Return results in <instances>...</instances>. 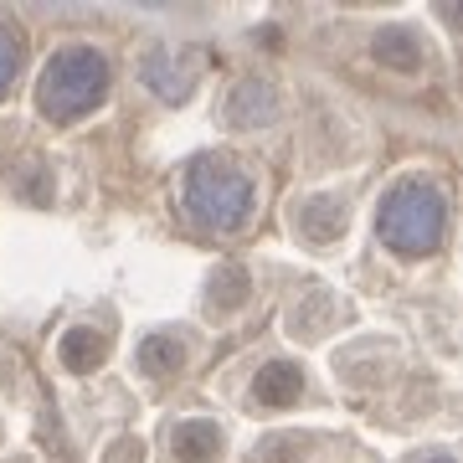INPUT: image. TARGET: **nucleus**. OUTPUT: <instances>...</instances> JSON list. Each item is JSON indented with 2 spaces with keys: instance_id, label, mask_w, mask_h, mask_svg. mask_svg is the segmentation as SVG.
<instances>
[{
  "instance_id": "423d86ee",
  "label": "nucleus",
  "mask_w": 463,
  "mask_h": 463,
  "mask_svg": "<svg viewBox=\"0 0 463 463\" xmlns=\"http://www.w3.org/2000/svg\"><path fill=\"white\" fill-rule=\"evenodd\" d=\"M139 365H145L149 376H170L181 365V340L175 335H149L145 345H139Z\"/></svg>"
},
{
  "instance_id": "20e7f679",
  "label": "nucleus",
  "mask_w": 463,
  "mask_h": 463,
  "mask_svg": "<svg viewBox=\"0 0 463 463\" xmlns=\"http://www.w3.org/2000/svg\"><path fill=\"white\" fill-rule=\"evenodd\" d=\"M170 448H175V458H181V463H212L216 448H222V432H216V422L191 417V422H175Z\"/></svg>"
},
{
  "instance_id": "7ed1b4c3",
  "label": "nucleus",
  "mask_w": 463,
  "mask_h": 463,
  "mask_svg": "<svg viewBox=\"0 0 463 463\" xmlns=\"http://www.w3.org/2000/svg\"><path fill=\"white\" fill-rule=\"evenodd\" d=\"M252 201H258V185H252L248 170H237L232 160H196L185 170V191H181V206L185 216L206 232H237L248 227L252 216Z\"/></svg>"
},
{
  "instance_id": "0eeeda50",
  "label": "nucleus",
  "mask_w": 463,
  "mask_h": 463,
  "mask_svg": "<svg viewBox=\"0 0 463 463\" xmlns=\"http://www.w3.org/2000/svg\"><path fill=\"white\" fill-rule=\"evenodd\" d=\"M62 361L72 365V371H93V365L103 361L99 330H67V335H62Z\"/></svg>"
},
{
  "instance_id": "f03ea898",
  "label": "nucleus",
  "mask_w": 463,
  "mask_h": 463,
  "mask_svg": "<svg viewBox=\"0 0 463 463\" xmlns=\"http://www.w3.org/2000/svg\"><path fill=\"white\" fill-rule=\"evenodd\" d=\"M109 99V57L99 47H62L52 52V62L42 67V83H36V109L57 124L93 114Z\"/></svg>"
},
{
  "instance_id": "9d476101",
  "label": "nucleus",
  "mask_w": 463,
  "mask_h": 463,
  "mask_svg": "<svg viewBox=\"0 0 463 463\" xmlns=\"http://www.w3.org/2000/svg\"><path fill=\"white\" fill-rule=\"evenodd\" d=\"M432 463H453V458H432Z\"/></svg>"
},
{
  "instance_id": "f257e3e1",
  "label": "nucleus",
  "mask_w": 463,
  "mask_h": 463,
  "mask_svg": "<svg viewBox=\"0 0 463 463\" xmlns=\"http://www.w3.org/2000/svg\"><path fill=\"white\" fill-rule=\"evenodd\" d=\"M376 232L392 252H407V258H422V252H438L448 237V201L438 185L428 181H397L386 196H381L376 212Z\"/></svg>"
},
{
  "instance_id": "1a4fd4ad",
  "label": "nucleus",
  "mask_w": 463,
  "mask_h": 463,
  "mask_svg": "<svg viewBox=\"0 0 463 463\" xmlns=\"http://www.w3.org/2000/svg\"><path fill=\"white\" fill-rule=\"evenodd\" d=\"M376 57L392 62V67H402V72H412V67L422 62V52H412V36L407 32H381L376 36Z\"/></svg>"
},
{
  "instance_id": "39448f33",
  "label": "nucleus",
  "mask_w": 463,
  "mask_h": 463,
  "mask_svg": "<svg viewBox=\"0 0 463 463\" xmlns=\"http://www.w3.org/2000/svg\"><path fill=\"white\" fill-rule=\"evenodd\" d=\"M298 392H304V381H298V365H288V361L263 365V376L252 381V397L263 407H288V402H298Z\"/></svg>"
},
{
  "instance_id": "6e6552de",
  "label": "nucleus",
  "mask_w": 463,
  "mask_h": 463,
  "mask_svg": "<svg viewBox=\"0 0 463 463\" xmlns=\"http://www.w3.org/2000/svg\"><path fill=\"white\" fill-rule=\"evenodd\" d=\"M21 57H26V47H21V32L11 26V21H0V99L11 93V83H16Z\"/></svg>"
}]
</instances>
